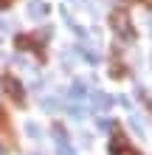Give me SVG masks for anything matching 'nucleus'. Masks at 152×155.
<instances>
[{"mask_svg": "<svg viewBox=\"0 0 152 155\" xmlns=\"http://www.w3.org/2000/svg\"><path fill=\"white\" fill-rule=\"evenodd\" d=\"M110 25H113L115 34H121V37H127V40L135 37V31H132V23H130L127 12H113V14H110Z\"/></svg>", "mask_w": 152, "mask_h": 155, "instance_id": "obj_1", "label": "nucleus"}, {"mask_svg": "<svg viewBox=\"0 0 152 155\" xmlns=\"http://www.w3.org/2000/svg\"><path fill=\"white\" fill-rule=\"evenodd\" d=\"M3 90H6V96H8V99H14L17 104H23V102H25L23 85H20V82H17L14 76H3Z\"/></svg>", "mask_w": 152, "mask_h": 155, "instance_id": "obj_2", "label": "nucleus"}, {"mask_svg": "<svg viewBox=\"0 0 152 155\" xmlns=\"http://www.w3.org/2000/svg\"><path fill=\"white\" fill-rule=\"evenodd\" d=\"M90 102H93V110H110V107H113V96L102 93V90H93Z\"/></svg>", "mask_w": 152, "mask_h": 155, "instance_id": "obj_3", "label": "nucleus"}, {"mask_svg": "<svg viewBox=\"0 0 152 155\" xmlns=\"http://www.w3.org/2000/svg\"><path fill=\"white\" fill-rule=\"evenodd\" d=\"M124 147H127V133L121 130V127H113V141H110V152L118 155Z\"/></svg>", "mask_w": 152, "mask_h": 155, "instance_id": "obj_4", "label": "nucleus"}, {"mask_svg": "<svg viewBox=\"0 0 152 155\" xmlns=\"http://www.w3.org/2000/svg\"><path fill=\"white\" fill-rule=\"evenodd\" d=\"M0 150H14V135L3 118H0Z\"/></svg>", "mask_w": 152, "mask_h": 155, "instance_id": "obj_5", "label": "nucleus"}, {"mask_svg": "<svg viewBox=\"0 0 152 155\" xmlns=\"http://www.w3.org/2000/svg\"><path fill=\"white\" fill-rule=\"evenodd\" d=\"M70 99H73V102H85L87 96H90V90H87V85L85 82H73V85H70V93H68Z\"/></svg>", "mask_w": 152, "mask_h": 155, "instance_id": "obj_6", "label": "nucleus"}, {"mask_svg": "<svg viewBox=\"0 0 152 155\" xmlns=\"http://www.w3.org/2000/svg\"><path fill=\"white\" fill-rule=\"evenodd\" d=\"M45 12L48 8H45V3H40V0H31L28 3V14L31 17H45Z\"/></svg>", "mask_w": 152, "mask_h": 155, "instance_id": "obj_7", "label": "nucleus"}, {"mask_svg": "<svg viewBox=\"0 0 152 155\" xmlns=\"http://www.w3.org/2000/svg\"><path fill=\"white\" fill-rule=\"evenodd\" d=\"M85 110H87V107H85V102H82V104H79V102H73V104H70V116H73L76 121H79V118H85Z\"/></svg>", "mask_w": 152, "mask_h": 155, "instance_id": "obj_8", "label": "nucleus"}, {"mask_svg": "<svg viewBox=\"0 0 152 155\" xmlns=\"http://www.w3.org/2000/svg\"><path fill=\"white\" fill-rule=\"evenodd\" d=\"M42 107H45L48 113H57L59 110V102H57V99H42Z\"/></svg>", "mask_w": 152, "mask_h": 155, "instance_id": "obj_9", "label": "nucleus"}, {"mask_svg": "<svg viewBox=\"0 0 152 155\" xmlns=\"http://www.w3.org/2000/svg\"><path fill=\"white\" fill-rule=\"evenodd\" d=\"M130 124H132V130H135L138 135H147V130H144V124H141V118H135V116H132V118H130Z\"/></svg>", "mask_w": 152, "mask_h": 155, "instance_id": "obj_10", "label": "nucleus"}, {"mask_svg": "<svg viewBox=\"0 0 152 155\" xmlns=\"http://www.w3.org/2000/svg\"><path fill=\"white\" fill-rule=\"evenodd\" d=\"M25 133H28L31 138H40V127L34 124V121H28V124H25Z\"/></svg>", "mask_w": 152, "mask_h": 155, "instance_id": "obj_11", "label": "nucleus"}, {"mask_svg": "<svg viewBox=\"0 0 152 155\" xmlns=\"http://www.w3.org/2000/svg\"><path fill=\"white\" fill-rule=\"evenodd\" d=\"M17 45H20V48H34V37H20Z\"/></svg>", "mask_w": 152, "mask_h": 155, "instance_id": "obj_12", "label": "nucleus"}, {"mask_svg": "<svg viewBox=\"0 0 152 155\" xmlns=\"http://www.w3.org/2000/svg\"><path fill=\"white\" fill-rule=\"evenodd\" d=\"M118 155H138V152H135V150H130V147H124V150H121Z\"/></svg>", "mask_w": 152, "mask_h": 155, "instance_id": "obj_13", "label": "nucleus"}, {"mask_svg": "<svg viewBox=\"0 0 152 155\" xmlns=\"http://www.w3.org/2000/svg\"><path fill=\"white\" fill-rule=\"evenodd\" d=\"M3 28H6V23H3V20H0V31H3Z\"/></svg>", "mask_w": 152, "mask_h": 155, "instance_id": "obj_14", "label": "nucleus"}]
</instances>
